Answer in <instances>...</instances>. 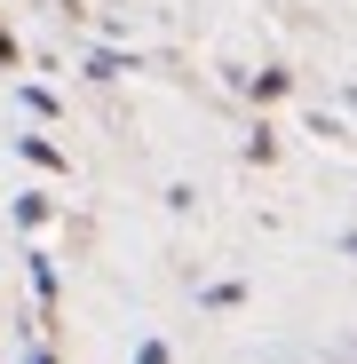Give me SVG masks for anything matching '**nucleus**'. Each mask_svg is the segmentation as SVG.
Returning <instances> with one entry per match:
<instances>
[{
	"label": "nucleus",
	"instance_id": "nucleus-1",
	"mask_svg": "<svg viewBox=\"0 0 357 364\" xmlns=\"http://www.w3.org/2000/svg\"><path fill=\"white\" fill-rule=\"evenodd\" d=\"M135 364H167V348H159V341H151V348H143V356H135Z\"/></svg>",
	"mask_w": 357,
	"mask_h": 364
},
{
	"label": "nucleus",
	"instance_id": "nucleus-2",
	"mask_svg": "<svg viewBox=\"0 0 357 364\" xmlns=\"http://www.w3.org/2000/svg\"><path fill=\"white\" fill-rule=\"evenodd\" d=\"M32 364H48V356H32Z\"/></svg>",
	"mask_w": 357,
	"mask_h": 364
}]
</instances>
